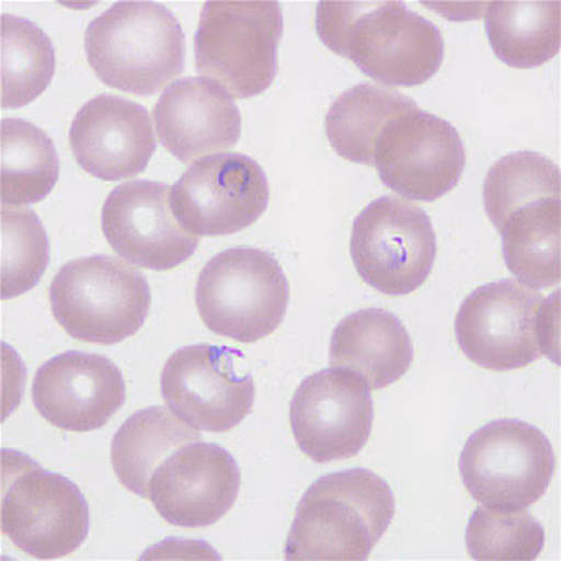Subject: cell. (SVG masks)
Instances as JSON below:
<instances>
[{
    "label": "cell",
    "mask_w": 561,
    "mask_h": 561,
    "mask_svg": "<svg viewBox=\"0 0 561 561\" xmlns=\"http://www.w3.org/2000/svg\"><path fill=\"white\" fill-rule=\"evenodd\" d=\"M373 417L369 383L345 369L307 377L290 402L296 444L319 465L356 457L369 442Z\"/></svg>",
    "instance_id": "cell-14"
},
{
    "label": "cell",
    "mask_w": 561,
    "mask_h": 561,
    "mask_svg": "<svg viewBox=\"0 0 561 561\" xmlns=\"http://www.w3.org/2000/svg\"><path fill=\"white\" fill-rule=\"evenodd\" d=\"M317 34L383 87H420L440 70V28L404 2H319Z\"/></svg>",
    "instance_id": "cell-1"
},
{
    "label": "cell",
    "mask_w": 561,
    "mask_h": 561,
    "mask_svg": "<svg viewBox=\"0 0 561 561\" xmlns=\"http://www.w3.org/2000/svg\"><path fill=\"white\" fill-rule=\"evenodd\" d=\"M414 362V343L401 319L383 309H362L348 314L333 330L332 369L356 373L370 389L401 380Z\"/></svg>",
    "instance_id": "cell-20"
},
{
    "label": "cell",
    "mask_w": 561,
    "mask_h": 561,
    "mask_svg": "<svg viewBox=\"0 0 561 561\" xmlns=\"http://www.w3.org/2000/svg\"><path fill=\"white\" fill-rule=\"evenodd\" d=\"M49 259V237L36 211L2 206V300L33 290Z\"/></svg>",
    "instance_id": "cell-29"
},
{
    "label": "cell",
    "mask_w": 561,
    "mask_h": 561,
    "mask_svg": "<svg viewBox=\"0 0 561 561\" xmlns=\"http://www.w3.org/2000/svg\"><path fill=\"white\" fill-rule=\"evenodd\" d=\"M53 314L77 341L116 345L147 322L152 293L147 277L116 256L68 262L49 288Z\"/></svg>",
    "instance_id": "cell-4"
},
{
    "label": "cell",
    "mask_w": 561,
    "mask_h": 561,
    "mask_svg": "<svg viewBox=\"0 0 561 561\" xmlns=\"http://www.w3.org/2000/svg\"><path fill=\"white\" fill-rule=\"evenodd\" d=\"M290 285L268 251L234 248L221 251L201 270L195 304L206 328L240 343L274 333L285 319Z\"/></svg>",
    "instance_id": "cell-7"
},
{
    "label": "cell",
    "mask_w": 561,
    "mask_h": 561,
    "mask_svg": "<svg viewBox=\"0 0 561 561\" xmlns=\"http://www.w3.org/2000/svg\"><path fill=\"white\" fill-rule=\"evenodd\" d=\"M560 167L537 152H513L496 161L483 184V203L494 229L510 214L542 197H560Z\"/></svg>",
    "instance_id": "cell-27"
},
{
    "label": "cell",
    "mask_w": 561,
    "mask_h": 561,
    "mask_svg": "<svg viewBox=\"0 0 561 561\" xmlns=\"http://www.w3.org/2000/svg\"><path fill=\"white\" fill-rule=\"evenodd\" d=\"M560 197L531 201L513 211L502 229L505 266L531 290L560 283Z\"/></svg>",
    "instance_id": "cell-22"
},
{
    "label": "cell",
    "mask_w": 561,
    "mask_h": 561,
    "mask_svg": "<svg viewBox=\"0 0 561 561\" xmlns=\"http://www.w3.org/2000/svg\"><path fill=\"white\" fill-rule=\"evenodd\" d=\"M55 68L49 36L33 21L2 13V107H25L42 96Z\"/></svg>",
    "instance_id": "cell-26"
},
{
    "label": "cell",
    "mask_w": 561,
    "mask_h": 561,
    "mask_svg": "<svg viewBox=\"0 0 561 561\" xmlns=\"http://www.w3.org/2000/svg\"><path fill=\"white\" fill-rule=\"evenodd\" d=\"M84 49L103 84L152 96L185 68V36L176 15L158 2H116L87 26Z\"/></svg>",
    "instance_id": "cell-3"
},
{
    "label": "cell",
    "mask_w": 561,
    "mask_h": 561,
    "mask_svg": "<svg viewBox=\"0 0 561 561\" xmlns=\"http://www.w3.org/2000/svg\"><path fill=\"white\" fill-rule=\"evenodd\" d=\"M268 203V176L245 153L201 158L171 192L176 221L198 238L237 234L259 221Z\"/></svg>",
    "instance_id": "cell-11"
},
{
    "label": "cell",
    "mask_w": 561,
    "mask_h": 561,
    "mask_svg": "<svg viewBox=\"0 0 561 561\" xmlns=\"http://www.w3.org/2000/svg\"><path fill=\"white\" fill-rule=\"evenodd\" d=\"M485 28L492 51L502 62L534 70L560 53V2H491Z\"/></svg>",
    "instance_id": "cell-24"
},
{
    "label": "cell",
    "mask_w": 561,
    "mask_h": 561,
    "mask_svg": "<svg viewBox=\"0 0 561 561\" xmlns=\"http://www.w3.org/2000/svg\"><path fill=\"white\" fill-rule=\"evenodd\" d=\"M545 547V528L526 510L481 505L466 528V549L479 561H531Z\"/></svg>",
    "instance_id": "cell-28"
},
{
    "label": "cell",
    "mask_w": 561,
    "mask_h": 561,
    "mask_svg": "<svg viewBox=\"0 0 561 561\" xmlns=\"http://www.w3.org/2000/svg\"><path fill=\"white\" fill-rule=\"evenodd\" d=\"M560 294L545 300L518 280H494L476 288L460 306L455 335L460 351L489 370H517L554 356L550 351V307Z\"/></svg>",
    "instance_id": "cell-8"
},
{
    "label": "cell",
    "mask_w": 561,
    "mask_h": 561,
    "mask_svg": "<svg viewBox=\"0 0 561 561\" xmlns=\"http://www.w3.org/2000/svg\"><path fill=\"white\" fill-rule=\"evenodd\" d=\"M280 36L279 2H206L195 34L198 73L238 100L259 96L277 77Z\"/></svg>",
    "instance_id": "cell-5"
},
{
    "label": "cell",
    "mask_w": 561,
    "mask_h": 561,
    "mask_svg": "<svg viewBox=\"0 0 561 561\" xmlns=\"http://www.w3.org/2000/svg\"><path fill=\"white\" fill-rule=\"evenodd\" d=\"M351 255L359 277L378 293L409 296L428 279L436 261L431 217L404 198H377L354 221Z\"/></svg>",
    "instance_id": "cell-10"
},
{
    "label": "cell",
    "mask_w": 561,
    "mask_h": 561,
    "mask_svg": "<svg viewBox=\"0 0 561 561\" xmlns=\"http://www.w3.org/2000/svg\"><path fill=\"white\" fill-rule=\"evenodd\" d=\"M229 346H182L161 370V396L167 409L187 425L206 433H227L253 410L255 383L238 375Z\"/></svg>",
    "instance_id": "cell-13"
},
{
    "label": "cell",
    "mask_w": 561,
    "mask_h": 561,
    "mask_svg": "<svg viewBox=\"0 0 561 561\" xmlns=\"http://www.w3.org/2000/svg\"><path fill=\"white\" fill-rule=\"evenodd\" d=\"M375 167L391 192L431 203L454 192L466 167L457 129L420 107L389 122L377 139Z\"/></svg>",
    "instance_id": "cell-12"
},
{
    "label": "cell",
    "mask_w": 561,
    "mask_h": 561,
    "mask_svg": "<svg viewBox=\"0 0 561 561\" xmlns=\"http://www.w3.org/2000/svg\"><path fill=\"white\" fill-rule=\"evenodd\" d=\"M171 185L131 180L116 185L102 208V229L116 255L131 266L167 272L197 251L201 238L180 227Z\"/></svg>",
    "instance_id": "cell-15"
},
{
    "label": "cell",
    "mask_w": 561,
    "mask_h": 561,
    "mask_svg": "<svg viewBox=\"0 0 561 561\" xmlns=\"http://www.w3.org/2000/svg\"><path fill=\"white\" fill-rule=\"evenodd\" d=\"M242 473L217 444L193 442L169 455L148 483V500L161 518L182 528H206L237 504Z\"/></svg>",
    "instance_id": "cell-16"
},
{
    "label": "cell",
    "mask_w": 561,
    "mask_h": 561,
    "mask_svg": "<svg viewBox=\"0 0 561 561\" xmlns=\"http://www.w3.org/2000/svg\"><path fill=\"white\" fill-rule=\"evenodd\" d=\"M60 163L51 137L23 118L0 124V201L2 206H31L57 185Z\"/></svg>",
    "instance_id": "cell-25"
},
{
    "label": "cell",
    "mask_w": 561,
    "mask_h": 561,
    "mask_svg": "<svg viewBox=\"0 0 561 561\" xmlns=\"http://www.w3.org/2000/svg\"><path fill=\"white\" fill-rule=\"evenodd\" d=\"M2 534L36 560L76 552L89 536V504L76 483L31 457L2 451Z\"/></svg>",
    "instance_id": "cell-6"
},
{
    "label": "cell",
    "mask_w": 561,
    "mask_h": 561,
    "mask_svg": "<svg viewBox=\"0 0 561 561\" xmlns=\"http://www.w3.org/2000/svg\"><path fill=\"white\" fill-rule=\"evenodd\" d=\"M161 147L182 163L234 147L242 135V115L221 84L206 77H184L161 92L153 107Z\"/></svg>",
    "instance_id": "cell-19"
},
{
    "label": "cell",
    "mask_w": 561,
    "mask_h": 561,
    "mask_svg": "<svg viewBox=\"0 0 561 561\" xmlns=\"http://www.w3.org/2000/svg\"><path fill=\"white\" fill-rule=\"evenodd\" d=\"M45 421L70 433L105 427L126 402V382L108 357L71 351L45 362L33 386Z\"/></svg>",
    "instance_id": "cell-17"
},
{
    "label": "cell",
    "mask_w": 561,
    "mask_h": 561,
    "mask_svg": "<svg viewBox=\"0 0 561 561\" xmlns=\"http://www.w3.org/2000/svg\"><path fill=\"white\" fill-rule=\"evenodd\" d=\"M396 517L388 483L365 468L317 479L301 497L285 558L364 561Z\"/></svg>",
    "instance_id": "cell-2"
},
{
    "label": "cell",
    "mask_w": 561,
    "mask_h": 561,
    "mask_svg": "<svg viewBox=\"0 0 561 561\" xmlns=\"http://www.w3.org/2000/svg\"><path fill=\"white\" fill-rule=\"evenodd\" d=\"M203 440L198 428L187 425L163 407L139 410L122 423L111 446V460L122 485L148 497V483L158 466L179 447Z\"/></svg>",
    "instance_id": "cell-21"
},
{
    "label": "cell",
    "mask_w": 561,
    "mask_h": 561,
    "mask_svg": "<svg viewBox=\"0 0 561 561\" xmlns=\"http://www.w3.org/2000/svg\"><path fill=\"white\" fill-rule=\"evenodd\" d=\"M556 459L547 434L520 420L491 421L466 442L459 470L479 504L528 510L547 492Z\"/></svg>",
    "instance_id": "cell-9"
},
{
    "label": "cell",
    "mask_w": 561,
    "mask_h": 561,
    "mask_svg": "<svg viewBox=\"0 0 561 561\" xmlns=\"http://www.w3.org/2000/svg\"><path fill=\"white\" fill-rule=\"evenodd\" d=\"M70 145L79 167L105 182L139 176L156 152L147 108L111 94L79 108L71 122Z\"/></svg>",
    "instance_id": "cell-18"
},
{
    "label": "cell",
    "mask_w": 561,
    "mask_h": 561,
    "mask_svg": "<svg viewBox=\"0 0 561 561\" xmlns=\"http://www.w3.org/2000/svg\"><path fill=\"white\" fill-rule=\"evenodd\" d=\"M417 108L397 90L362 83L343 92L325 115V137L345 160L375 167V147L389 122Z\"/></svg>",
    "instance_id": "cell-23"
}]
</instances>
